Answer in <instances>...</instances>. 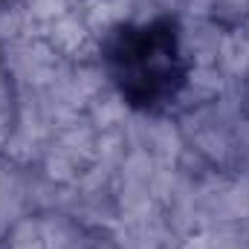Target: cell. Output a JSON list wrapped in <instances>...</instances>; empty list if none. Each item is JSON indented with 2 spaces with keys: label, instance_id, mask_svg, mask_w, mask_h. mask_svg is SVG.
Segmentation results:
<instances>
[{
  "label": "cell",
  "instance_id": "6da1fadb",
  "mask_svg": "<svg viewBox=\"0 0 249 249\" xmlns=\"http://www.w3.org/2000/svg\"><path fill=\"white\" fill-rule=\"evenodd\" d=\"M105 70L136 110H165L188 81V58L174 18L119 23L105 38Z\"/></svg>",
  "mask_w": 249,
  "mask_h": 249
}]
</instances>
